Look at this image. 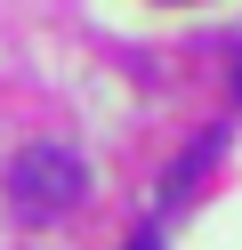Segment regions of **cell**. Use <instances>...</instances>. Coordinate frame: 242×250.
<instances>
[{"instance_id": "3957f363", "label": "cell", "mask_w": 242, "mask_h": 250, "mask_svg": "<svg viewBox=\"0 0 242 250\" xmlns=\"http://www.w3.org/2000/svg\"><path fill=\"white\" fill-rule=\"evenodd\" d=\"M121 250H161V226H137V234H129Z\"/></svg>"}, {"instance_id": "7a4b0ae2", "label": "cell", "mask_w": 242, "mask_h": 250, "mask_svg": "<svg viewBox=\"0 0 242 250\" xmlns=\"http://www.w3.org/2000/svg\"><path fill=\"white\" fill-rule=\"evenodd\" d=\"M218 153H226V129H202V137H194L186 153H177V169H170V178H161V210H170V202H186L194 186L210 178V162H218Z\"/></svg>"}, {"instance_id": "6da1fadb", "label": "cell", "mask_w": 242, "mask_h": 250, "mask_svg": "<svg viewBox=\"0 0 242 250\" xmlns=\"http://www.w3.org/2000/svg\"><path fill=\"white\" fill-rule=\"evenodd\" d=\"M89 194V162H81L73 146H32V153H16L8 162V210L16 218H65L73 202Z\"/></svg>"}]
</instances>
